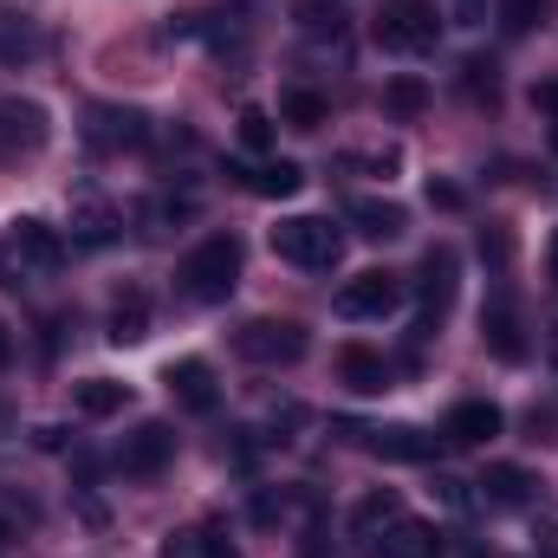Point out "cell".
I'll return each instance as SVG.
<instances>
[{"label":"cell","instance_id":"cell-1","mask_svg":"<svg viewBox=\"0 0 558 558\" xmlns=\"http://www.w3.org/2000/svg\"><path fill=\"white\" fill-rule=\"evenodd\" d=\"M175 286H182L195 305H221V299L241 286V241H234V234H208L195 254H182Z\"/></svg>","mask_w":558,"mask_h":558},{"label":"cell","instance_id":"cell-2","mask_svg":"<svg viewBox=\"0 0 558 558\" xmlns=\"http://www.w3.org/2000/svg\"><path fill=\"white\" fill-rule=\"evenodd\" d=\"M65 267V234L59 228H46V221H13V241H7V254H0V286H33V279H52Z\"/></svg>","mask_w":558,"mask_h":558},{"label":"cell","instance_id":"cell-3","mask_svg":"<svg viewBox=\"0 0 558 558\" xmlns=\"http://www.w3.org/2000/svg\"><path fill=\"white\" fill-rule=\"evenodd\" d=\"M274 254L286 267H305V274H331L344 260V234L325 221V215H286L274 228Z\"/></svg>","mask_w":558,"mask_h":558},{"label":"cell","instance_id":"cell-4","mask_svg":"<svg viewBox=\"0 0 558 558\" xmlns=\"http://www.w3.org/2000/svg\"><path fill=\"white\" fill-rule=\"evenodd\" d=\"M234 351H241L247 364L279 371V364H299V357L312 351V331H305L299 318H247V325L234 331Z\"/></svg>","mask_w":558,"mask_h":558},{"label":"cell","instance_id":"cell-5","mask_svg":"<svg viewBox=\"0 0 558 558\" xmlns=\"http://www.w3.org/2000/svg\"><path fill=\"white\" fill-rule=\"evenodd\" d=\"M435 39H441V26H435L428 0H384V13H377V46L384 52H428Z\"/></svg>","mask_w":558,"mask_h":558},{"label":"cell","instance_id":"cell-6","mask_svg":"<svg viewBox=\"0 0 558 558\" xmlns=\"http://www.w3.org/2000/svg\"><path fill=\"white\" fill-rule=\"evenodd\" d=\"M403 292H410V286L397 274L371 267V274H357V279L338 286V312H344V318H390V312L403 305Z\"/></svg>","mask_w":558,"mask_h":558},{"label":"cell","instance_id":"cell-7","mask_svg":"<svg viewBox=\"0 0 558 558\" xmlns=\"http://www.w3.org/2000/svg\"><path fill=\"white\" fill-rule=\"evenodd\" d=\"M169 461H175V428H169V422H143V428L124 435V448H118V468H124L131 481H156Z\"/></svg>","mask_w":558,"mask_h":558},{"label":"cell","instance_id":"cell-8","mask_svg":"<svg viewBox=\"0 0 558 558\" xmlns=\"http://www.w3.org/2000/svg\"><path fill=\"white\" fill-rule=\"evenodd\" d=\"M85 143L92 149H143L149 143V118L137 105H92L85 111Z\"/></svg>","mask_w":558,"mask_h":558},{"label":"cell","instance_id":"cell-9","mask_svg":"<svg viewBox=\"0 0 558 558\" xmlns=\"http://www.w3.org/2000/svg\"><path fill=\"white\" fill-rule=\"evenodd\" d=\"M454 274H461L454 247H428V254H422V279H416V299H422V331H416V338H428V331H435V318L448 312V299H454Z\"/></svg>","mask_w":558,"mask_h":558},{"label":"cell","instance_id":"cell-10","mask_svg":"<svg viewBox=\"0 0 558 558\" xmlns=\"http://www.w3.org/2000/svg\"><path fill=\"white\" fill-rule=\"evenodd\" d=\"M169 397H175L189 416H215L221 384H215V371H208L202 357H182V364H169Z\"/></svg>","mask_w":558,"mask_h":558},{"label":"cell","instance_id":"cell-11","mask_svg":"<svg viewBox=\"0 0 558 558\" xmlns=\"http://www.w3.org/2000/svg\"><path fill=\"white\" fill-rule=\"evenodd\" d=\"M52 137V124H46V105H33V98H0V143L7 149H46Z\"/></svg>","mask_w":558,"mask_h":558},{"label":"cell","instance_id":"cell-12","mask_svg":"<svg viewBox=\"0 0 558 558\" xmlns=\"http://www.w3.org/2000/svg\"><path fill=\"white\" fill-rule=\"evenodd\" d=\"M481 338H487V351H494L500 364H520V357H526V325H520L513 299H494V305L481 312Z\"/></svg>","mask_w":558,"mask_h":558},{"label":"cell","instance_id":"cell-13","mask_svg":"<svg viewBox=\"0 0 558 558\" xmlns=\"http://www.w3.org/2000/svg\"><path fill=\"white\" fill-rule=\"evenodd\" d=\"M500 403H454L448 422H441V441H454V448H481V441H494L500 435Z\"/></svg>","mask_w":558,"mask_h":558},{"label":"cell","instance_id":"cell-14","mask_svg":"<svg viewBox=\"0 0 558 558\" xmlns=\"http://www.w3.org/2000/svg\"><path fill=\"white\" fill-rule=\"evenodd\" d=\"M118 228H124V215H118L105 195H78V202H72V241H78V247H111Z\"/></svg>","mask_w":558,"mask_h":558},{"label":"cell","instance_id":"cell-15","mask_svg":"<svg viewBox=\"0 0 558 558\" xmlns=\"http://www.w3.org/2000/svg\"><path fill=\"white\" fill-rule=\"evenodd\" d=\"M39 52H46L39 20H33V13H20V7H0V65H33Z\"/></svg>","mask_w":558,"mask_h":558},{"label":"cell","instance_id":"cell-16","mask_svg":"<svg viewBox=\"0 0 558 558\" xmlns=\"http://www.w3.org/2000/svg\"><path fill=\"white\" fill-rule=\"evenodd\" d=\"M371 553H377V558H441L448 546H441V533H435L428 520H410V513H403V520L371 546Z\"/></svg>","mask_w":558,"mask_h":558},{"label":"cell","instance_id":"cell-17","mask_svg":"<svg viewBox=\"0 0 558 558\" xmlns=\"http://www.w3.org/2000/svg\"><path fill=\"white\" fill-rule=\"evenodd\" d=\"M338 377H344L357 397H384V390H390V357L371 351V344H351V351L338 357Z\"/></svg>","mask_w":558,"mask_h":558},{"label":"cell","instance_id":"cell-18","mask_svg":"<svg viewBox=\"0 0 558 558\" xmlns=\"http://www.w3.org/2000/svg\"><path fill=\"white\" fill-rule=\"evenodd\" d=\"M228 175H241V189L247 195H267V202H286V195H299L305 189V169L299 162H254V169H228Z\"/></svg>","mask_w":558,"mask_h":558},{"label":"cell","instance_id":"cell-19","mask_svg":"<svg viewBox=\"0 0 558 558\" xmlns=\"http://www.w3.org/2000/svg\"><path fill=\"white\" fill-rule=\"evenodd\" d=\"M474 487H481V500H487V507H526L539 481H533L526 468H513V461H494V468H487Z\"/></svg>","mask_w":558,"mask_h":558},{"label":"cell","instance_id":"cell-20","mask_svg":"<svg viewBox=\"0 0 558 558\" xmlns=\"http://www.w3.org/2000/svg\"><path fill=\"white\" fill-rule=\"evenodd\" d=\"M397 520H403V500H397L390 487H384V494H364L357 513H351V539H357V546H377Z\"/></svg>","mask_w":558,"mask_h":558},{"label":"cell","instance_id":"cell-21","mask_svg":"<svg viewBox=\"0 0 558 558\" xmlns=\"http://www.w3.org/2000/svg\"><path fill=\"white\" fill-rule=\"evenodd\" d=\"M371 435V454H384V461H428L435 454V435H422L410 422H390V428H364Z\"/></svg>","mask_w":558,"mask_h":558},{"label":"cell","instance_id":"cell-22","mask_svg":"<svg viewBox=\"0 0 558 558\" xmlns=\"http://www.w3.org/2000/svg\"><path fill=\"white\" fill-rule=\"evenodd\" d=\"M143 338H149V292L124 286L111 299V344H143Z\"/></svg>","mask_w":558,"mask_h":558},{"label":"cell","instance_id":"cell-23","mask_svg":"<svg viewBox=\"0 0 558 558\" xmlns=\"http://www.w3.org/2000/svg\"><path fill=\"white\" fill-rule=\"evenodd\" d=\"M351 228H357L364 241H397V234L410 228V215H403L397 202H377V195H364V202H351Z\"/></svg>","mask_w":558,"mask_h":558},{"label":"cell","instance_id":"cell-24","mask_svg":"<svg viewBox=\"0 0 558 558\" xmlns=\"http://www.w3.org/2000/svg\"><path fill=\"white\" fill-rule=\"evenodd\" d=\"M72 403H78V416L105 422V416H118V410L131 403V384H118V377H85V384L72 390Z\"/></svg>","mask_w":558,"mask_h":558},{"label":"cell","instance_id":"cell-25","mask_svg":"<svg viewBox=\"0 0 558 558\" xmlns=\"http://www.w3.org/2000/svg\"><path fill=\"white\" fill-rule=\"evenodd\" d=\"M292 20H299L312 39H344V26H351L344 0H292Z\"/></svg>","mask_w":558,"mask_h":558},{"label":"cell","instance_id":"cell-26","mask_svg":"<svg viewBox=\"0 0 558 558\" xmlns=\"http://www.w3.org/2000/svg\"><path fill=\"white\" fill-rule=\"evenodd\" d=\"M331 111H325V98L318 92H286L279 98V124H292V131H318Z\"/></svg>","mask_w":558,"mask_h":558},{"label":"cell","instance_id":"cell-27","mask_svg":"<svg viewBox=\"0 0 558 558\" xmlns=\"http://www.w3.org/2000/svg\"><path fill=\"white\" fill-rule=\"evenodd\" d=\"M461 92H468L474 105H494V98H500V65H494V59H461Z\"/></svg>","mask_w":558,"mask_h":558},{"label":"cell","instance_id":"cell-28","mask_svg":"<svg viewBox=\"0 0 558 558\" xmlns=\"http://www.w3.org/2000/svg\"><path fill=\"white\" fill-rule=\"evenodd\" d=\"M422 105H428V85L410 78V72L384 85V111H390V118H422Z\"/></svg>","mask_w":558,"mask_h":558},{"label":"cell","instance_id":"cell-29","mask_svg":"<svg viewBox=\"0 0 558 558\" xmlns=\"http://www.w3.org/2000/svg\"><path fill=\"white\" fill-rule=\"evenodd\" d=\"M546 7H553V0H500V26H507V33H533V26L546 20Z\"/></svg>","mask_w":558,"mask_h":558},{"label":"cell","instance_id":"cell-30","mask_svg":"<svg viewBox=\"0 0 558 558\" xmlns=\"http://www.w3.org/2000/svg\"><path fill=\"white\" fill-rule=\"evenodd\" d=\"M234 131H241V143H247V149H274V118H267L260 105H247Z\"/></svg>","mask_w":558,"mask_h":558},{"label":"cell","instance_id":"cell-31","mask_svg":"<svg viewBox=\"0 0 558 558\" xmlns=\"http://www.w3.org/2000/svg\"><path fill=\"white\" fill-rule=\"evenodd\" d=\"M20 526H33V507H26L20 494H0V546L20 539Z\"/></svg>","mask_w":558,"mask_h":558},{"label":"cell","instance_id":"cell-32","mask_svg":"<svg viewBox=\"0 0 558 558\" xmlns=\"http://www.w3.org/2000/svg\"><path fill=\"white\" fill-rule=\"evenodd\" d=\"M481 260L507 267V260H513V234H507V228H481Z\"/></svg>","mask_w":558,"mask_h":558},{"label":"cell","instance_id":"cell-33","mask_svg":"<svg viewBox=\"0 0 558 558\" xmlns=\"http://www.w3.org/2000/svg\"><path fill=\"white\" fill-rule=\"evenodd\" d=\"M448 20L454 26H481L487 20V0H448Z\"/></svg>","mask_w":558,"mask_h":558},{"label":"cell","instance_id":"cell-34","mask_svg":"<svg viewBox=\"0 0 558 558\" xmlns=\"http://www.w3.org/2000/svg\"><path fill=\"white\" fill-rule=\"evenodd\" d=\"M461 202H468V195H461L454 182H428V208H448V215H454Z\"/></svg>","mask_w":558,"mask_h":558},{"label":"cell","instance_id":"cell-35","mask_svg":"<svg viewBox=\"0 0 558 558\" xmlns=\"http://www.w3.org/2000/svg\"><path fill=\"white\" fill-rule=\"evenodd\" d=\"M533 105H539V111H546V118L558 124V72H553V78H539V85H533Z\"/></svg>","mask_w":558,"mask_h":558},{"label":"cell","instance_id":"cell-36","mask_svg":"<svg viewBox=\"0 0 558 558\" xmlns=\"http://www.w3.org/2000/svg\"><path fill=\"white\" fill-rule=\"evenodd\" d=\"M344 162H351V169H377V175H390L403 156H397V149H384V156H344Z\"/></svg>","mask_w":558,"mask_h":558},{"label":"cell","instance_id":"cell-37","mask_svg":"<svg viewBox=\"0 0 558 558\" xmlns=\"http://www.w3.org/2000/svg\"><path fill=\"white\" fill-rule=\"evenodd\" d=\"M195 553H202V558H241L228 539H215V533H195Z\"/></svg>","mask_w":558,"mask_h":558},{"label":"cell","instance_id":"cell-38","mask_svg":"<svg viewBox=\"0 0 558 558\" xmlns=\"http://www.w3.org/2000/svg\"><path fill=\"white\" fill-rule=\"evenodd\" d=\"M546 274L558 279V228H553V247H546Z\"/></svg>","mask_w":558,"mask_h":558},{"label":"cell","instance_id":"cell-39","mask_svg":"<svg viewBox=\"0 0 558 558\" xmlns=\"http://www.w3.org/2000/svg\"><path fill=\"white\" fill-rule=\"evenodd\" d=\"M7 357H13V338H7V325H0V364H7Z\"/></svg>","mask_w":558,"mask_h":558},{"label":"cell","instance_id":"cell-40","mask_svg":"<svg viewBox=\"0 0 558 558\" xmlns=\"http://www.w3.org/2000/svg\"><path fill=\"white\" fill-rule=\"evenodd\" d=\"M553 156H558V124H553Z\"/></svg>","mask_w":558,"mask_h":558}]
</instances>
